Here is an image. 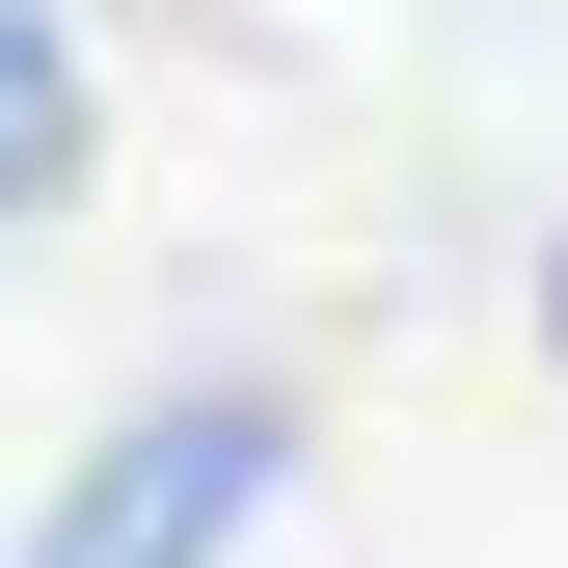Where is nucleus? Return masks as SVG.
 Masks as SVG:
<instances>
[{
  "label": "nucleus",
  "instance_id": "nucleus-1",
  "mask_svg": "<svg viewBox=\"0 0 568 568\" xmlns=\"http://www.w3.org/2000/svg\"><path fill=\"white\" fill-rule=\"evenodd\" d=\"M271 515H298V406H271V379H163L135 434L54 460V515L0 541V568H217V541H271Z\"/></svg>",
  "mask_w": 568,
  "mask_h": 568
},
{
  "label": "nucleus",
  "instance_id": "nucleus-2",
  "mask_svg": "<svg viewBox=\"0 0 568 568\" xmlns=\"http://www.w3.org/2000/svg\"><path fill=\"white\" fill-rule=\"evenodd\" d=\"M82 190H109V54L54 0H0V244H54Z\"/></svg>",
  "mask_w": 568,
  "mask_h": 568
},
{
  "label": "nucleus",
  "instance_id": "nucleus-3",
  "mask_svg": "<svg viewBox=\"0 0 568 568\" xmlns=\"http://www.w3.org/2000/svg\"><path fill=\"white\" fill-rule=\"evenodd\" d=\"M541 352H568V244H541Z\"/></svg>",
  "mask_w": 568,
  "mask_h": 568
}]
</instances>
